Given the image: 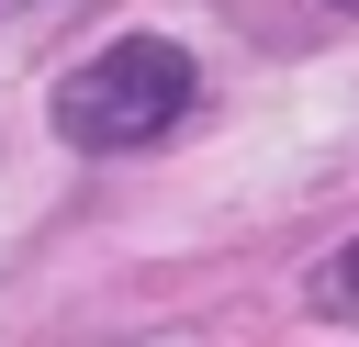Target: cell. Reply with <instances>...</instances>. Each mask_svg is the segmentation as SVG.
Returning <instances> with one entry per match:
<instances>
[{
    "label": "cell",
    "mask_w": 359,
    "mask_h": 347,
    "mask_svg": "<svg viewBox=\"0 0 359 347\" xmlns=\"http://www.w3.org/2000/svg\"><path fill=\"white\" fill-rule=\"evenodd\" d=\"M191 90H202L191 45H168V34H123V45H101L90 67H67L45 112H56V134H67V146L123 157V146H157V134L191 112Z\"/></svg>",
    "instance_id": "cell-1"
},
{
    "label": "cell",
    "mask_w": 359,
    "mask_h": 347,
    "mask_svg": "<svg viewBox=\"0 0 359 347\" xmlns=\"http://www.w3.org/2000/svg\"><path fill=\"white\" fill-rule=\"evenodd\" d=\"M314 313H359V235H348V246L314 269Z\"/></svg>",
    "instance_id": "cell-2"
},
{
    "label": "cell",
    "mask_w": 359,
    "mask_h": 347,
    "mask_svg": "<svg viewBox=\"0 0 359 347\" xmlns=\"http://www.w3.org/2000/svg\"><path fill=\"white\" fill-rule=\"evenodd\" d=\"M325 11H359V0H325Z\"/></svg>",
    "instance_id": "cell-3"
}]
</instances>
